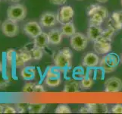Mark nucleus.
Masks as SVG:
<instances>
[{"mask_svg":"<svg viewBox=\"0 0 122 114\" xmlns=\"http://www.w3.org/2000/svg\"><path fill=\"white\" fill-rule=\"evenodd\" d=\"M73 53L71 49L65 47L58 51L54 56L55 65L60 69L62 71H68L71 67Z\"/></svg>","mask_w":122,"mask_h":114,"instance_id":"f257e3e1","label":"nucleus"},{"mask_svg":"<svg viewBox=\"0 0 122 114\" xmlns=\"http://www.w3.org/2000/svg\"><path fill=\"white\" fill-rule=\"evenodd\" d=\"M27 16V8L22 4L16 3L11 5L7 10V18L15 22H21Z\"/></svg>","mask_w":122,"mask_h":114,"instance_id":"f03ea898","label":"nucleus"},{"mask_svg":"<svg viewBox=\"0 0 122 114\" xmlns=\"http://www.w3.org/2000/svg\"><path fill=\"white\" fill-rule=\"evenodd\" d=\"M61 70L57 66H49L46 73L45 83L46 85L55 87L60 85L61 83Z\"/></svg>","mask_w":122,"mask_h":114,"instance_id":"7ed1b4c3","label":"nucleus"},{"mask_svg":"<svg viewBox=\"0 0 122 114\" xmlns=\"http://www.w3.org/2000/svg\"><path fill=\"white\" fill-rule=\"evenodd\" d=\"M88 40L89 39L87 37L81 33L76 32L72 37H71L70 44L71 48L76 51H83L86 48Z\"/></svg>","mask_w":122,"mask_h":114,"instance_id":"20e7f679","label":"nucleus"},{"mask_svg":"<svg viewBox=\"0 0 122 114\" xmlns=\"http://www.w3.org/2000/svg\"><path fill=\"white\" fill-rule=\"evenodd\" d=\"M74 16V10L71 5L62 6L57 14V21L61 24L72 22Z\"/></svg>","mask_w":122,"mask_h":114,"instance_id":"39448f33","label":"nucleus"},{"mask_svg":"<svg viewBox=\"0 0 122 114\" xmlns=\"http://www.w3.org/2000/svg\"><path fill=\"white\" fill-rule=\"evenodd\" d=\"M2 31L6 37H13L18 35L19 32V27L18 22H13L9 19H7L4 22L1 26Z\"/></svg>","mask_w":122,"mask_h":114,"instance_id":"423d86ee","label":"nucleus"},{"mask_svg":"<svg viewBox=\"0 0 122 114\" xmlns=\"http://www.w3.org/2000/svg\"><path fill=\"white\" fill-rule=\"evenodd\" d=\"M23 30L24 32L28 37L33 38V39L43 32L40 24L37 22H35V21H31V22H27L24 25Z\"/></svg>","mask_w":122,"mask_h":114,"instance_id":"0eeeda50","label":"nucleus"},{"mask_svg":"<svg viewBox=\"0 0 122 114\" xmlns=\"http://www.w3.org/2000/svg\"><path fill=\"white\" fill-rule=\"evenodd\" d=\"M105 91L108 93H116L122 90V81L117 77H112L105 81Z\"/></svg>","mask_w":122,"mask_h":114,"instance_id":"6e6552de","label":"nucleus"},{"mask_svg":"<svg viewBox=\"0 0 122 114\" xmlns=\"http://www.w3.org/2000/svg\"><path fill=\"white\" fill-rule=\"evenodd\" d=\"M57 15L52 11H46L41 15L40 18V24L42 27H51L56 24Z\"/></svg>","mask_w":122,"mask_h":114,"instance_id":"1a4fd4ad","label":"nucleus"},{"mask_svg":"<svg viewBox=\"0 0 122 114\" xmlns=\"http://www.w3.org/2000/svg\"><path fill=\"white\" fill-rule=\"evenodd\" d=\"M94 49L99 55H106L112 50V42L99 38L94 42Z\"/></svg>","mask_w":122,"mask_h":114,"instance_id":"9d476101","label":"nucleus"},{"mask_svg":"<svg viewBox=\"0 0 122 114\" xmlns=\"http://www.w3.org/2000/svg\"><path fill=\"white\" fill-rule=\"evenodd\" d=\"M99 58L97 54L94 53H88L83 56L82 64L87 69H93L99 64Z\"/></svg>","mask_w":122,"mask_h":114,"instance_id":"9b49d317","label":"nucleus"},{"mask_svg":"<svg viewBox=\"0 0 122 114\" xmlns=\"http://www.w3.org/2000/svg\"><path fill=\"white\" fill-rule=\"evenodd\" d=\"M86 11L88 16H90L92 15H99L103 17L105 19H106L108 15V11L106 7L96 5V4H93V5H90V6H88Z\"/></svg>","mask_w":122,"mask_h":114,"instance_id":"f8f14e48","label":"nucleus"},{"mask_svg":"<svg viewBox=\"0 0 122 114\" xmlns=\"http://www.w3.org/2000/svg\"><path fill=\"white\" fill-rule=\"evenodd\" d=\"M103 32V29L100 26H96V25H89L87 29V37L90 40L95 42L99 40L102 36Z\"/></svg>","mask_w":122,"mask_h":114,"instance_id":"ddd939ff","label":"nucleus"},{"mask_svg":"<svg viewBox=\"0 0 122 114\" xmlns=\"http://www.w3.org/2000/svg\"><path fill=\"white\" fill-rule=\"evenodd\" d=\"M63 34L60 29H52L48 33L49 43L52 45H59L62 41Z\"/></svg>","mask_w":122,"mask_h":114,"instance_id":"4468645a","label":"nucleus"},{"mask_svg":"<svg viewBox=\"0 0 122 114\" xmlns=\"http://www.w3.org/2000/svg\"><path fill=\"white\" fill-rule=\"evenodd\" d=\"M109 25L114 27L116 31L122 29V11L112 12L109 21Z\"/></svg>","mask_w":122,"mask_h":114,"instance_id":"2eb2a0df","label":"nucleus"},{"mask_svg":"<svg viewBox=\"0 0 122 114\" xmlns=\"http://www.w3.org/2000/svg\"><path fill=\"white\" fill-rule=\"evenodd\" d=\"M102 58L108 65H109L110 67H112V68L115 69L120 62L119 56L114 53H108L106 54V56H103Z\"/></svg>","mask_w":122,"mask_h":114,"instance_id":"dca6fc26","label":"nucleus"},{"mask_svg":"<svg viewBox=\"0 0 122 114\" xmlns=\"http://www.w3.org/2000/svg\"><path fill=\"white\" fill-rule=\"evenodd\" d=\"M81 84L76 79H70L66 81L64 87V92L65 93H77L80 91Z\"/></svg>","mask_w":122,"mask_h":114,"instance_id":"f3484780","label":"nucleus"},{"mask_svg":"<svg viewBox=\"0 0 122 114\" xmlns=\"http://www.w3.org/2000/svg\"><path fill=\"white\" fill-rule=\"evenodd\" d=\"M33 44L36 47H39L40 49H44L48 46L49 43V38H48V33L42 32L40 35L34 38Z\"/></svg>","mask_w":122,"mask_h":114,"instance_id":"a211bd4d","label":"nucleus"},{"mask_svg":"<svg viewBox=\"0 0 122 114\" xmlns=\"http://www.w3.org/2000/svg\"><path fill=\"white\" fill-rule=\"evenodd\" d=\"M20 75L24 80L30 81V80L34 79L36 76V69L33 66H27L20 71Z\"/></svg>","mask_w":122,"mask_h":114,"instance_id":"6ab92c4d","label":"nucleus"},{"mask_svg":"<svg viewBox=\"0 0 122 114\" xmlns=\"http://www.w3.org/2000/svg\"><path fill=\"white\" fill-rule=\"evenodd\" d=\"M61 31L63 36L71 37L76 33V27L74 26V24L72 22H71L63 24V26L61 28Z\"/></svg>","mask_w":122,"mask_h":114,"instance_id":"aec40b11","label":"nucleus"},{"mask_svg":"<svg viewBox=\"0 0 122 114\" xmlns=\"http://www.w3.org/2000/svg\"><path fill=\"white\" fill-rule=\"evenodd\" d=\"M94 83V79L93 78L90 76V75H86L81 80V87L83 89H89L92 85H93Z\"/></svg>","mask_w":122,"mask_h":114,"instance_id":"412c9836","label":"nucleus"},{"mask_svg":"<svg viewBox=\"0 0 122 114\" xmlns=\"http://www.w3.org/2000/svg\"><path fill=\"white\" fill-rule=\"evenodd\" d=\"M115 31L116 30L114 27H112L111 25H108V27L106 29L103 30L102 34V36L100 37V38H101V39H103V40H106L112 42V37L115 34Z\"/></svg>","mask_w":122,"mask_h":114,"instance_id":"4be33fe9","label":"nucleus"},{"mask_svg":"<svg viewBox=\"0 0 122 114\" xmlns=\"http://www.w3.org/2000/svg\"><path fill=\"white\" fill-rule=\"evenodd\" d=\"M46 108L44 103H33L28 105V111L30 113H43Z\"/></svg>","mask_w":122,"mask_h":114,"instance_id":"5701e85b","label":"nucleus"},{"mask_svg":"<svg viewBox=\"0 0 122 114\" xmlns=\"http://www.w3.org/2000/svg\"><path fill=\"white\" fill-rule=\"evenodd\" d=\"M85 75V71H84V69L82 66H77L73 69L72 77L74 79H76L77 81L78 80H81Z\"/></svg>","mask_w":122,"mask_h":114,"instance_id":"b1692460","label":"nucleus"},{"mask_svg":"<svg viewBox=\"0 0 122 114\" xmlns=\"http://www.w3.org/2000/svg\"><path fill=\"white\" fill-rule=\"evenodd\" d=\"M30 53L32 55V59H33V60H40L43 55V49L36 47V46H34V47L30 50Z\"/></svg>","mask_w":122,"mask_h":114,"instance_id":"393cba45","label":"nucleus"},{"mask_svg":"<svg viewBox=\"0 0 122 114\" xmlns=\"http://www.w3.org/2000/svg\"><path fill=\"white\" fill-rule=\"evenodd\" d=\"M71 108L66 104H60L55 109V113H71Z\"/></svg>","mask_w":122,"mask_h":114,"instance_id":"a878e982","label":"nucleus"},{"mask_svg":"<svg viewBox=\"0 0 122 114\" xmlns=\"http://www.w3.org/2000/svg\"><path fill=\"white\" fill-rule=\"evenodd\" d=\"M99 65L100 67V69L106 73H111V72H112V71H114L115 70V69H113L109 65H108L106 64V62H105V60H103V58H102V60L99 61Z\"/></svg>","mask_w":122,"mask_h":114,"instance_id":"bb28decb","label":"nucleus"},{"mask_svg":"<svg viewBox=\"0 0 122 114\" xmlns=\"http://www.w3.org/2000/svg\"><path fill=\"white\" fill-rule=\"evenodd\" d=\"M18 53L20 55V56H21L24 60L25 62H29L32 60V55H31V53L30 51H29V50H27V49H21L19 50Z\"/></svg>","mask_w":122,"mask_h":114,"instance_id":"cd10ccee","label":"nucleus"},{"mask_svg":"<svg viewBox=\"0 0 122 114\" xmlns=\"http://www.w3.org/2000/svg\"><path fill=\"white\" fill-rule=\"evenodd\" d=\"M35 87L36 84L33 82H27L24 84L23 87V91L25 93H35Z\"/></svg>","mask_w":122,"mask_h":114,"instance_id":"c85d7f7f","label":"nucleus"},{"mask_svg":"<svg viewBox=\"0 0 122 114\" xmlns=\"http://www.w3.org/2000/svg\"><path fill=\"white\" fill-rule=\"evenodd\" d=\"M15 63L17 66H24L26 63V62L24 60V59L20 56L18 53H17L15 55Z\"/></svg>","mask_w":122,"mask_h":114,"instance_id":"c756f323","label":"nucleus"},{"mask_svg":"<svg viewBox=\"0 0 122 114\" xmlns=\"http://www.w3.org/2000/svg\"><path fill=\"white\" fill-rule=\"evenodd\" d=\"M15 108L18 113H24L26 111V109H28V105L24 103L15 104Z\"/></svg>","mask_w":122,"mask_h":114,"instance_id":"7c9ffc66","label":"nucleus"},{"mask_svg":"<svg viewBox=\"0 0 122 114\" xmlns=\"http://www.w3.org/2000/svg\"><path fill=\"white\" fill-rule=\"evenodd\" d=\"M17 113V109L15 107L9 106V105H6L4 107V112L3 113Z\"/></svg>","mask_w":122,"mask_h":114,"instance_id":"2f4dec72","label":"nucleus"},{"mask_svg":"<svg viewBox=\"0 0 122 114\" xmlns=\"http://www.w3.org/2000/svg\"><path fill=\"white\" fill-rule=\"evenodd\" d=\"M15 53V50L12 49H8L7 51V53H6V60H7L8 63H11L12 60H13V53Z\"/></svg>","mask_w":122,"mask_h":114,"instance_id":"473e14b6","label":"nucleus"},{"mask_svg":"<svg viewBox=\"0 0 122 114\" xmlns=\"http://www.w3.org/2000/svg\"><path fill=\"white\" fill-rule=\"evenodd\" d=\"M112 113H122V105L116 104L112 108Z\"/></svg>","mask_w":122,"mask_h":114,"instance_id":"72a5a7b5","label":"nucleus"},{"mask_svg":"<svg viewBox=\"0 0 122 114\" xmlns=\"http://www.w3.org/2000/svg\"><path fill=\"white\" fill-rule=\"evenodd\" d=\"M52 4L57 5H63L64 4L66 3L67 0H49Z\"/></svg>","mask_w":122,"mask_h":114,"instance_id":"f704fd0d","label":"nucleus"},{"mask_svg":"<svg viewBox=\"0 0 122 114\" xmlns=\"http://www.w3.org/2000/svg\"><path fill=\"white\" fill-rule=\"evenodd\" d=\"M45 91L44 87L42 84H36V87H35V93H43Z\"/></svg>","mask_w":122,"mask_h":114,"instance_id":"c9c22d12","label":"nucleus"},{"mask_svg":"<svg viewBox=\"0 0 122 114\" xmlns=\"http://www.w3.org/2000/svg\"><path fill=\"white\" fill-rule=\"evenodd\" d=\"M6 85H7V83L5 81H3V80L0 79V88L5 87H6Z\"/></svg>","mask_w":122,"mask_h":114,"instance_id":"e433bc0d","label":"nucleus"},{"mask_svg":"<svg viewBox=\"0 0 122 114\" xmlns=\"http://www.w3.org/2000/svg\"><path fill=\"white\" fill-rule=\"evenodd\" d=\"M4 107H5V106H3V105L0 104V113H3V112H4Z\"/></svg>","mask_w":122,"mask_h":114,"instance_id":"4c0bfd02","label":"nucleus"},{"mask_svg":"<svg viewBox=\"0 0 122 114\" xmlns=\"http://www.w3.org/2000/svg\"><path fill=\"white\" fill-rule=\"evenodd\" d=\"M96 1L99 3H106L108 1V0H96Z\"/></svg>","mask_w":122,"mask_h":114,"instance_id":"58836bf2","label":"nucleus"},{"mask_svg":"<svg viewBox=\"0 0 122 114\" xmlns=\"http://www.w3.org/2000/svg\"><path fill=\"white\" fill-rule=\"evenodd\" d=\"M11 2H20V0H11Z\"/></svg>","mask_w":122,"mask_h":114,"instance_id":"ea45409f","label":"nucleus"},{"mask_svg":"<svg viewBox=\"0 0 122 114\" xmlns=\"http://www.w3.org/2000/svg\"><path fill=\"white\" fill-rule=\"evenodd\" d=\"M121 62H122V54H121Z\"/></svg>","mask_w":122,"mask_h":114,"instance_id":"a19ab883","label":"nucleus"},{"mask_svg":"<svg viewBox=\"0 0 122 114\" xmlns=\"http://www.w3.org/2000/svg\"><path fill=\"white\" fill-rule=\"evenodd\" d=\"M121 6H122V0H121Z\"/></svg>","mask_w":122,"mask_h":114,"instance_id":"79ce46f5","label":"nucleus"},{"mask_svg":"<svg viewBox=\"0 0 122 114\" xmlns=\"http://www.w3.org/2000/svg\"><path fill=\"white\" fill-rule=\"evenodd\" d=\"M78 1H82V0H78Z\"/></svg>","mask_w":122,"mask_h":114,"instance_id":"37998d69","label":"nucleus"}]
</instances>
